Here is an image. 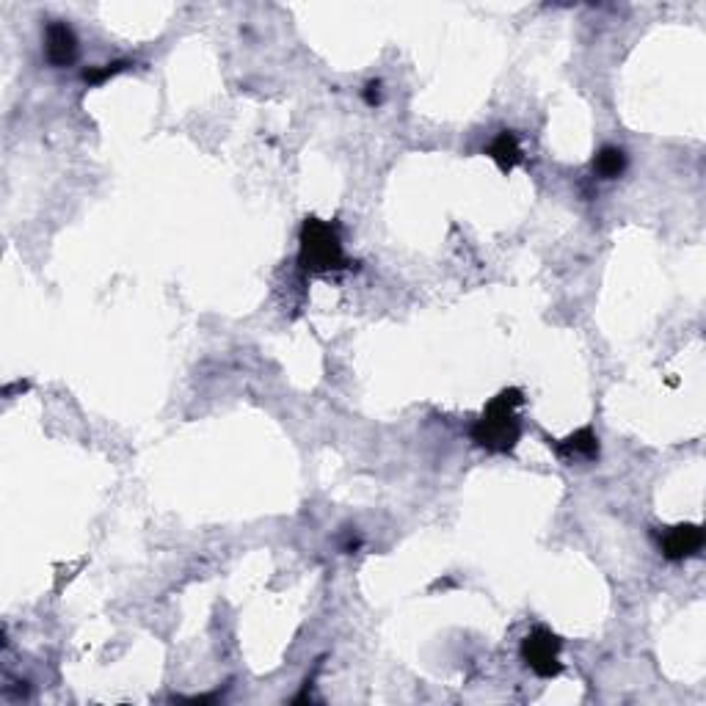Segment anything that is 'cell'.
Masks as SVG:
<instances>
[{
  "mask_svg": "<svg viewBox=\"0 0 706 706\" xmlns=\"http://www.w3.org/2000/svg\"><path fill=\"white\" fill-rule=\"evenodd\" d=\"M524 403V392L516 387L502 389L497 398H491L486 403V409L480 411V417L472 425V442L494 453V456H508L516 450L519 439H522V420L516 409Z\"/></svg>",
  "mask_w": 706,
  "mask_h": 706,
  "instance_id": "cell-1",
  "label": "cell"
},
{
  "mask_svg": "<svg viewBox=\"0 0 706 706\" xmlns=\"http://www.w3.org/2000/svg\"><path fill=\"white\" fill-rule=\"evenodd\" d=\"M298 265L304 274L320 276L334 274V271H345L351 268V262L342 251L340 232L329 221L309 216L301 227L298 235Z\"/></svg>",
  "mask_w": 706,
  "mask_h": 706,
  "instance_id": "cell-2",
  "label": "cell"
},
{
  "mask_svg": "<svg viewBox=\"0 0 706 706\" xmlns=\"http://www.w3.org/2000/svg\"><path fill=\"white\" fill-rule=\"evenodd\" d=\"M560 649H563V640L547 627H536L527 632V638L522 640V662L536 673L538 679H555L563 665H560Z\"/></svg>",
  "mask_w": 706,
  "mask_h": 706,
  "instance_id": "cell-3",
  "label": "cell"
},
{
  "mask_svg": "<svg viewBox=\"0 0 706 706\" xmlns=\"http://www.w3.org/2000/svg\"><path fill=\"white\" fill-rule=\"evenodd\" d=\"M701 549H704V527L701 524H676L660 536L662 558L671 560V563L695 558Z\"/></svg>",
  "mask_w": 706,
  "mask_h": 706,
  "instance_id": "cell-4",
  "label": "cell"
},
{
  "mask_svg": "<svg viewBox=\"0 0 706 706\" xmlns=\"http://www.w3.org/2000/svg\"><path fill=\"white\" fill-rule=\"evenodd\" d=\"M78 53H80L78 36H75V31H72L67 23H61V20L47 23L45 58L50 67H56V69L72 67V64L78 61Z\"/></svg>",
  "mask_w": 706,
  "mask_h": 706,
  "instance_id": "cell-5",
  "label": "cell"
},
{
  "mask_svg": "<svg viewBox=\"0 0 706 706\" xmlns=\"http://www.w3.org/2000/svg\"><path fill=\"white\" fill-rule=\"evenodd\" d=\"M549 447H552L560 458H588V461L599 458V436H596V431H593L591 425L574 431L571 436H566V439H560V442H549Z\"/></svg>",
  "mask_w": 706,
  "mask_h": 706,
  "instance_id": "cell-6",
  "label": "cell"
},
{
  "mask_svg": "<svg viewBox=\"0 0 706 706\" xmlns=\"http://www.w3.org/2000/svg\"><path fill=\"white\" fill-rule=\"evenodd\" d=\"M486 155L500 166L502 174H511L524 160L522 144H519V136L513 130H500L497 138L489 144V149H486Z\"/></svg>",
  "mask_w": 706,
  "mask_h": 706,
  "instance_id": "cell-7",
  "label": "cell"
},
{
  "mask_svg": "<svg viewBox=\"0 0 706 706\" xmlns=\"http://www.w3.org/2000/svg\"><path fill=\"white\" fill-rule=\"evenodd\" d=\"M593 174L599 177V180H618L624 171H627L629 166V158L627 152L621 147H613V144H607V147H602L599 152H596V158H593Z\"/></svg>",
  "mask_w": 706,
  "mask_h": 706,
  "instance_id": "cell-8",
  "label": "cell"
},
{
  "mask_svg": "<svg viewBox=\"0 0 706 706\" xmlns=\"http://www.w3.org/2000/svg\"><path fill=\"white\" fill-rule=\"evenodd\" d=\"M125 69H130V61H111V64H103V67H89L86 72H83V80L89 83V86H103L105 80L116 78L119 72H125Z\"/></svg>",
  "mask_w": 706,
  "mask_h": 706,
  "instance_id": "cell-9",
  "label": "cell"
},
{
  "mask_svg": "<svg viewBox=\"0 0 706 706\" xmlns=\"http://www.w3.org/2000/svg\"><path fill=\"white\" fill-rule=\"evenodd\" d=\"M365 103L376 108L381 103V80H370L365 86Z\"/></svg>",
  "mask_w": 706,
  "mask_h": 706,
  "instance_id": "cell-10",
  "label": "cell"
}]
</instances>
